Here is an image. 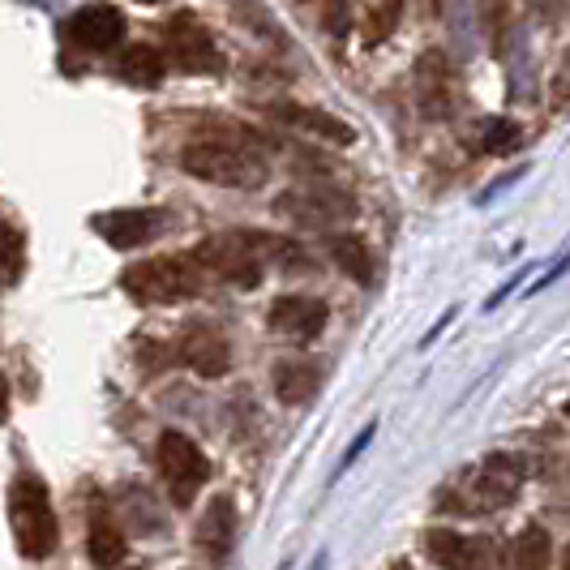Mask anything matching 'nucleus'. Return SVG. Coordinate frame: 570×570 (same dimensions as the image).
Returning a JSON list of instances; mask_svg holds the SVG:
<instances>
[{"mask_svg": "<svg viewBox=\"0 0 570 570\" xmlns=\"http://www.w3.org/2000/svg\"><path fill=\"white\" fill-rule=\"evenodd\" d=\"M9 528H13L18 553L27 562H43L57 553L60 523L52 511V498H48V485L39 476H18L9 485Z\"/></svg>", "mask_w": 570, "mask_h": 570, "instance_id": "f257e3e1", "label": "nucleus"}, {"mask_svg": "<svg viewBox=\"0 0 570 570\" xmlns=\"http://www.w3.org/2000/svg\"><path fill=\"white\" fill-rule=\"evenodd\" d=\"M120 287L138 305H176L202 292V266L194 257H150L120 275Z\"/></svg>", "mask_w": 570, "mask_h": 570, "instance_id": "f03ea898", "label": "nucleus"}, {"mask_svg": "<svg viewBox=\"0 0 570 570\" xmlns=\"http://www.w3.org/2000/svg\"><path fill=\"white\" fill-rule=\"evenodd\" d=\"M180 168L189 171L194 180L206 185H224V189H257L266 180V164L257 159L254 150L232 142H215V138H202L180 150Z\"/></svg>", "mask_w": 570, "mask_h": 570, "instance_id": "7ed1b4c3", "label": "nucleus"}, {"mask_svg": "<svg viewBox=\"0 0 570 570\" xmlns=\"http://www.w3.org/2000/svg\"><path fill=\"white\" fill-rule=\"evenodd\" d=\"M194 262L202 266V275H219L236 287H257L262 284V266H266V254H262V232H219V236H206L198 249H194Z\"/></svg>", "mask_w": 570, "mask_h": 570, "instance_id": "20e7f679", "label": "nucleus"}, {"mask_svg": "<svg viewBox=\"0 0 570 570\" xmlns=\"http://www.w3.org/2000/svg\"><path fill=\"white\" fill-rule=\"evenodd\" d=\"M155 463H159V476L168 485L171 507H180V511L194 507V498H198L206 476H210V463H206L198 442L189 433H180V429H168V433H159Z\"/></svg>", "mask_w": 570, "mask_h": 570, "instance_id": "39448f33", "label": "nucleus"}, {"mask_svg": "<svg viewBox=\"0 0 570 570\" xmlns=\"http://www.w3.org/2000/svg\"><path fill=\"white\" fill-rule=\"evenodd\" d=\"M164 60L185 69V73H219L224 69V57L210 39V30L202 27L194 13H176L164 22Z\"/></svg>", "mask_w": 570, "mask_h": 570, "instance_id": "423d86ee", "label": "nucleus"}, {"mask_svg": "<svg viewBox=\"0 0 570 570\" xmlns=\"http://www.w3.org/2000/svg\"><path fill=\"white\" fill-rule=\"evenodd\" d=\"M429 558L442 570H493L498 567V544L489 537H459L451 528L425 532Z\"/></svg>", "mask_w": 570, "mask_h": 570, "instance_id": "0eeeda50", "label": "nucleus"}, {"mask_svg": "<svg viewBox=\"0 0 570 570\" xmlns=\"http://www.w3.org/2000/svg\"><path fill=\"white\" fill-rule=\"evenodd\" d=\"M523 459L519 455H489L472 481V511H502L511 507L523 489Z\"/></svg>", "mask_w": 570, "mask_h": 570, "instance_id": "6e6552de", "label": "nucleus"}, {"mask_svg": "<svg viewBox=\"0 0 570 570\" xmlns=\"http://www.w3.org/2000/svg\"><path fill=\"white\" fill-rule=\"evenodd\" d=\"M171 356H176L180 365H189L198 377H224V373L232 370V347H228V340H224V331H215V326H206V322L185 326Z\"/></svg>", "mask_w": 570, "mask_h": 570, "instance_id": "1a4fd4ad", "label": "nucleus"}, {"mask_svg": "<svg viewBox=\"0 0 570 570\" xmlns=\"http://www.w3.org/2000/svg\"><path fill=\"white\" fill-rule=\"evenodd\" d=\"M65 39L86 52H112L125 39V13L116 4H82L78 13L65 18Z\"/></svg>", "mask_w": 570, "mask_h": 570, "instance_id": "9d476101", "label": "nucleus"}, {"mask_svg": "<svg viewBox=\"0 0 570 570\" xmlns=\"http://www.w3.org/2000/svg\"><path fill=\"white\" fill-rule=\"evenodd\" d=\"M326 317H331L326 305L314 301V296H279L271 305V314H266V326L292 343H314L322 335V326H326Z\"/></svg>", "mask_w": 570, "mask_h": 570, "instance_id": "9b49d317", "label": "nucleus"}, {"mask_svg": "<svg viewBox=\"0 0 570 570\" xmlns=\"http://www.w3.org/2000/svg\"><path fill=\"white\" fill-rule=\"evenodd\" d=\"M159 224H164L159 210H138V206H129V210H108V215H95V219H90V228L99 232L112 249H138L146 240H155V236H159Z\"/></svg>", "mask_w": 570, "mask_h": 570, "instance_id": "f8f14e48", "label": "nucleus"}, {"mask_svg": "<svg viewBox=\"0 0 570 570\" xmlns=\"http://www.w3.org/2000/svg\"><path fill=\"white\" fill-rule=\"evenodd\" d=\"M194 541H198L206 562H228L232 544H236V507H232V498H210V507L198 519Z\"/></svg>", "mask_w": 570, "mask_h": 570, "instance_id": "ddd939ff", "label": "nucleus"}, {"mask_svg": "<svg viewBox=\"0 0 570 570\" xmlns=\"http://www.w3.org/2000/svg\"><path fill=\"white\" fill-rule=\"evenodd\" d=\"M416 86H421V108H425L429 116H451V108H455V73H451V65L438 57V52H429V57H421V65H416Z\"/></svg>", "mask_w": 570, "mask_h": 570, "instance_id": "4468645a", "label": "nucleus"}, {"mask_svg": "<svg viewBox=\"0 0 570 570\" xmlns=\"http://www.w3.org/2000/svg\"><path fill=\"white\" fill-rule=\"evenodd\" d=\"M86 553H90V562L99 570H116L125 562V553H129V544H125V532H120V523H116L108 507H95L90 511V528H86Z\"/></svg>", "mask_w": 570, "mask_h": 570, "instance_id": "2eb2a0df", "label": "nucleus"}, {"mask_svg": "<svg viewBox=\"0 0 570 570\" xmlns=\"http://www.w3.org/2000/svg\"><path fill=\"white\" fill-rule=\"evenodd\" d=\"M275 116L292 125V129H301V134H314L322 142H335V146H347L356 134H352V125L340 120V116L331 112H317V108H296V104H284V108H275Z\"/></svg>", "mask_w": 570, "mask_h": 570, "instance_id": "dca6fc26", "label": "nucleus"}, {"mask_svg": "<svg viewBox=\"0 0 570 570\" xmlns=\"http://www.w3.org/2000/svg\"><path fill=\"white\" fill-rule=\"evenodd\" d=\"M322 386V370L314 361H279L275 365V395L279 403L296 407V403H309Z\"/></svg>", "mask_w": 570, "mask_h": 570, "instance_id": "f3484780", "label": "nucleus"}, {"mask_svg": "<svg viewBox=\"0 0 570 570\" xmlns=\"http://www.w3.org/2000/svg\"><path fill=\"white\" fill-rule=\"evenodd\" d=\"M549 558H553L549 532L532 523V528H523V532H519V537L511 541L502 570H549Z\"/></svg>", "mask_w": 570, "mask_h": 570, "instance_id": "a211bd4d", "label": "nucleus"}, {"mask_svg": "<svg viewBox=\"0 0 570 570\" xmlns=\"http://www.w3.org/2000/svg\"><path fill=\"white\" fill-rule=\"evenodd\" d=\"M164 73H168V60H164L159 48H150V43H138V48H129V52L120 57V78H125V82L159 86Z\"/></svg>", "mask_w": 570, "mask_h": 570, "instance_id": "6ab92c4d", "label": "nucleus"}, {"mask_svg": "<svg viewBox=\"0 0 570 570\" xmlns=\"http://www.w3.org/2000/svg\"><path fill=\"white\" fill-rule=\"evenodd\" d=\"M331 257L343 266V275H352L356 284H373V254L361 236H331Z\"/></svg>", "mask_w": 570, "mask_h": 570, "instance_id": "aec40b11", "label": "nucleus"}, {"mask_svg": "<svg viewBox=\"0 0 570 570\" xmlns=\"http://www.w3.org/2000/svg\"><path fill=\"white\" fill-rule=\"evenodd\" d=\"M27 275V236L13 224H0V287L22 284Z\"/></svg>", "mask_w": 570, "mask_h": 570, "instance_id": "412c9836", "label": "nucleus"}, {"mask_svg": "<svg viewBox=\"0 0 570 570\" xmlns=\"http://www.w3.org/2000/svg\"><path fill=\"white\" fill-rule=\"evenodd\" d=\"M476 146L485 150V155H511L523 146V129L507 120V116H493V120H481L476 125Z\"/></svg>", "mask_w": 570, "mask_h": 570, "instance_id": "4be33fe9", "label": "nucleus"}, {"mask_svg": "<svg viewBox=\"0 0 570 570\" xmlns=\"http://www.w3.org/2000/svg\"><path fill=\"white\" fill-rule=\"evenodd\" d=\"M481 18H485V35L493 48H502L507 39V22H511V0H485L481 4Z\"/></svg>", "mask_w": 570, "mask_h": 570, "instance_id": "5701e85b", "label": "nucleus"}, {"mask_svg": "<svg viewBox=\"0 0 570 570\" xmlns=\"http://www.w3.org/2000/svg\"><path fill=\"white\" fill-rule=\"evenodd\" d=\"M403 0H373V13H370V43H377L386 30L395 27V13H400Z\"/></svg>", "mask_w": 570, "mask_h": 570, "instance_id": "b1692460", "label": "nucleus"}, {"mask_svg": "<svg viewBox=\"0 0 570 570\" xmlns=\"http://www.w3.org/2000/svg\"><path fill=\"white\" fill-rule=\"evenodd\" d=\"M373 433H377V425H373V421H370V425H365V429H361V433H356V442H352V446H347V455L340 459V476H343V472H347V468H352V463H356V455H361V451L370 446V442H373Z\"/></svg>", "mask_w": 570, "mask_h": 570, "instance_id": "393cba45", "label": "nucleus"}, {"mask_svg": "<svg viewBox=\"0 0 570 570\" xmlns=\"http://www.w3.org/2000/svg\"><path fill=\"white\" fill-rule=\"evenodd\" d=\"M532 9H537V18H544V22H562L570 13V0H528Z\"/></svg>", "mask_w": 570, "mask_h": 570, "instance_id": "a878e982", "label": "nucleus"}, {"mask_svg": "<svg viewBox=\"0 0 570 570\" xmlns=\"http://www.w3.org/2000/svg\"><path fill=\"white\" fill-rule=\"evenodd\" d=\"M567 104H570V57L558 69V86H553V108H567Z\"/></svg>", "mask_w": 570, "mask_h": 570, "instance_id": "bb28decb", "label": "nucleus"}, {"mask_svg": "<svg viewBox=\"0 0 570 570\" xmlns=\"http://www.w3.org/2000/svg\"><path fill=\"white\" fill-rule=\"evenodd\" d=\"M567 271H570V249H567V254H562V257H558V262H553L549 271H544V279H537V287H532V292H541V287H549V284H553V279H562Z\"/></svg>", "mask_w": 570, "mask_h": 570, "instance_id": "cd10ccee", "label": "nucleus"}, {"mask_svg": "<svg viewBox=\"0 0 570 570\" xmlns=\"http://www.w3.org/2000/svg\"><path fill=\"white\" fill-rule=\"evenodd\" d=\"M523 275H528V271H514L511 279H507V284L498 287V292H493V296H489V301H485V309H498V305H502V301H507V296H511L514 287H519V279H523Z\"/></svg>", "mask_w": 570, "mask_h": 570, "instance_id": "c85d7f7f", "label": "nucleus"}, {"mask_svg": "<svg viewBox=\"0 0 570 570\" xmlns=\"http://www.w3.org/2000/svg\"><path fill=\"white\" fill-rule=\"evenodd\" d=\"M331 30L347 35V9H343V0H331Z\"/></svg>", "mask_w": 570, "mask_h": 570, "instance_id": "c756f323", "label": "nucleus"}, {"mask_svg": "<svg viewBox=\"0 0 570 570\" xmlns=\"http://www.w3.org/2000/svg\"><path fill=\"white\" fill-rule=\"evenodd\" d=\"M4 416H9V386H4V373H0V425H4Z\"/></svg>", "mask_w": 570, "mask_h": 570, "instance_id": "7c9ffc66", "label": "nucleus"}, {"mask_svg": "<svg viewBox=\"0 0 570 570\" xmlns=\"http://www.w3.org/2000/svg\"><path fill=\"white\" fill-rule=\"evenodd\" d=\"M562 570H570V544L562 549Z\"/></svg>", "mask_w": 570, "mask_h": 570, "instance_id": "2f4dec72", "label": "nucleus"}, {"mask_svg": "<svg viewBox=\"0 0 570 570\" xmlns=\"http://www.w3.org/2000/svg\"><path fill=\"white\" fill-rule=\"evenodd\" d=\"M142 4H164V0H142Z\"/></svg>", "mask_w": 570, "mask_h": 570, "instance_id": "473e14b6", "label": "nucleus"}, {"mask_svg": "<svg viewBox=\"0 0 570 570\" xmlns=\"http://www.w3.org/2000/svg\"><path fill=\"white\" fill-rule=\"evenodd\" d=\"M395 570H407V567H403V562H400V567H395Z\"/></svg>", "mask_w": 570, "mask_h": 570, "instance_id": "72a5a7b5", "label": "nucleus"}]
</instances>
